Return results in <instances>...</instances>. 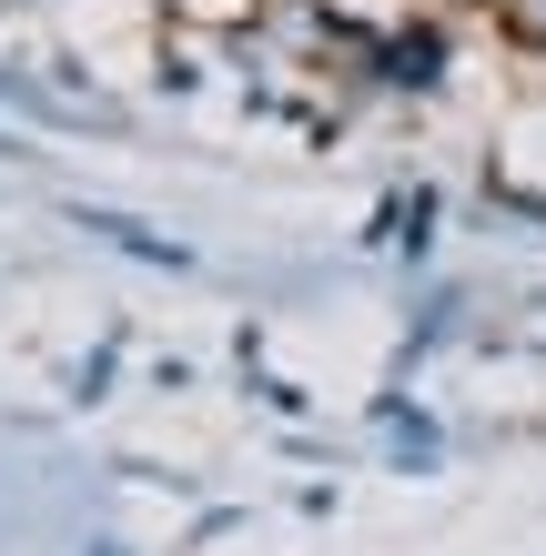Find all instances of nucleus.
I'll return each mask as SVG.
<instances>
[{
    "instance_id": "nucleus-1",
    "label": "nucleus",
    "mask_w": 546,
    "mask_h": 556,
    "mask_svg": "<svg viewBox=\"0 0 546 556\" xmlns=\"http://www.w3.org/2000/svg\"><path fill=\"white\" fill-rule=\"evenodd\" d=\"M506 30H517L526 51H546V0H506Z\"/></svg>"
},
{
    "instance_id": "nucleus-2",
    "label": "nucleus",
    "mask_w": 546,
    "mask_h": 556,
    "mask_svg": "<svg viewBox=\"0 0 546 556\" xmlns=\"http://www.w3.org/2000/svg\"><path fill=\"white\" fill-rule=\"evenodd\" d=\"M466 11H475V0H466ZM496 11H506V0H496Z\"/></svg>"
}]
</instances>
